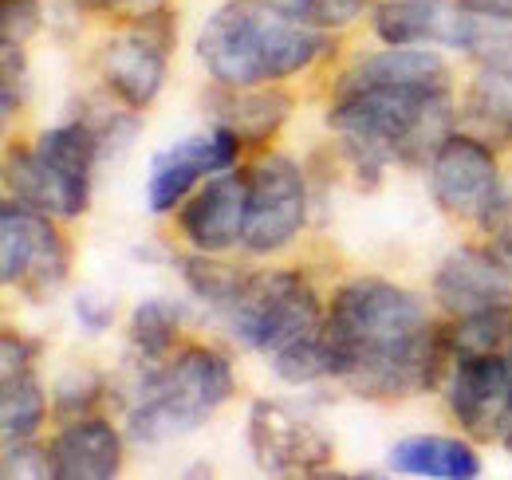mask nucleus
<instances>
[{"label":"nucleus","mask_w":512,"mask_h":480,"mask_svg":"<svg viewBox=\"0 0 512 480\" xmlns=\"http://www.w3.org/2000/svg\"><path fill=\"white\" fill-rule=\"evenodd\" d=\"M371 24H375V36L394 48L442 44L469 56V48L485 32V12L469 8L465 0H383L375 4Z\"/></svg>","instance_id":"4468645a"},{"label":"nucleus","mask_w":512,"mask_h":480,"mask_svg":"<svg viewBox=\"0 0 512 480\" xmlns=\"http://www.w3.org/2000/svg\"><path fill=\"white\" fill-rule=\"evenodd\" d=\"M170 48H174V16L170 8L134 20L130 32L111 36L99 56V79L103 87L127 107V111H142L158 99L162 83H166V63H170Z\"/></svg>","instance_id":"6e6552de"},{"label":"nucleus","mask_w":512,"mask_h":480,"mask_svg":"<svg viewBox=\"0 0 512 480\" xmlns=\"http://www.w3.org/2000/svg\"><path fill=\"white\" fill-rule=\"evenodd\" d=\"M327 126L343 134L359 178L379 181L394 162L414 166L434 158V150L453 134V95L449 87H335Z\"/></svg>","instance_id":"f03ea898"},{"label":"nucleus","mask_w":512,"mask_h":480,"mask_svg":"<svg viewBox=\"0 0 512 480\" xmlns=\"http://www.w3.org/2000/svg\"><path fill=\"white\" fill-rule=\"evenodd\" d=\"M335 52V40L260 0H225L197 32V60L217 87H268Z\"/></svg>","instance_id":"7ed1b4c3"},{"label":"nucleus","mask_w":512,"mask_h":480,"mask_svg":"<svg viewBox=\"0 0 512 480\" xmlns=\"http://www.w3.org/2000/svg\"><path fill=\"white\" fill-rule=\"evenodd\" d=\"M323 335L339 355V382L367 402H398L438 390L453 351L422 296L383 276L347 280L323 315Z\"/></svg>","instance_id":"f257e3e1"},{"label":"nucleus","mask_w":512,"mask_h":480,"mask_svg":"<svg viewBox=\"0 0 512 480\" xmlns=\"http://www.w3.org/2000/svg\"><path fill=\"white\" fill-rule=\"evenodd\" d=\"M241 134L225 122L209 126V134H190L150 158V178H146V205L154 217H166L186 201L197 181L225 174L241 158Z\"/></svg>","instance_id":"ddd939ff"},{"label":"nucleus","mask_w":512,"mask_h":480,"mask_svg":"<svg viewBox=\"0 0 512 480\" xmlns=\"http://www.w3.org/2000/svg\"><path fill=\"white\" fill-rule=\"evenodd\" d=\"M430 197L449 221H485L501 197V166L477 134H449L430 158Z\"/></svg>","instance_id":"9d476101"},{"label":"nucleus","mask_w":512,"mask_h":480,"mask_svg":"<svg viewBox=\"0 0 512 480\" xmlns=\"http://www.w3.org/2000/svg\"><path fill=\"white\" fill-rule=\"evenodd\" d=\"M367 12V0H316L312 8V24L323 32H339L347 24H355Z\"/></svg>","instance_id":"2f4dec72"},{"label":"nucleus","mask_w":512,"mask_h":480,"mask_svg":"<svg viewBox=\"0 0 512 480\" xmlns=\"http://www.w3.org/2000/svg\"><path fill=\"white\" fill-rule=\"evenodd\" d=\"M4 477L8 480H56L52 477V453L48 445H36V441H16V445H4V461H0Z\"/></svg>","instance_id":"cd10ccee"},{"label":"nucleus","mask_w":512,"mask_h":480,"mask_svg":"<svg viewBox=\"0 0 512 480\" xmlns=\"http://www.w3.org/2000/svg\"><path fill=\"white\" fill-rule=\"evenodd\" d=\"M178 268H182V280H186V288H190L193 296L205 303V307H217V311H229L237 303V296H241L245 280H249L237 264L221 260V252L182 256Z\"/></svg>","instance_id":"4be33fe9"},{"label":"nucleus","mask_w":512,"mask_h":480,"mask_svg":"<svg viewBox=\"0 0 512 480\" xmlns=\"http://www.w3.org/2000/svg\"><path fill=\"white\" fill-rule=\"evenodd\" d=\"M40 181H44V213L75 221L91 209V178L103 158V138L95 122L71 119L60 126H48L32 142Z\"/></svg>","instance_id":"1a4fd4ad"},{"label":"nucleus","mask_w":512,"mask_h":480,"mask_svg":"<svg viewBox=\"0 0 512 480\" xmlns=\"http://www.w3.org/2000/svg\"><path fill=\"white\" fill-rule=\"evenodd\" d=\"M249 449L268 477H316L335 461L331 437L288 402L256 398L249 410Z\"/></svg>","instance_id":"f8f14e48"},{"label":"nucleus","mask_w":512,"mask_h":480,"mask_svg":"<svg viewBox=\"0 0 512 480\" xmlns=\"http://www.w3.org/2000/svg\"><path fill=\"white\" fill-rule=\"evenodd\" d=\"M36 343L16 335V331H4L0 335V382H16L24 374H32V362H36Z\"/></svg>","instance_id":"c756f323"},{"label":"nucleus","mask_w":512,"mask_h":480,"mask_svg":"<svg viewBox=\"0 0 512 480\" xmlns=\"http://www.w3.org/2000/svg\"><path fill=\"white\" fill-rule=\"evenodd\" d=\"M40 28H44L40 0H0V40L28 44Z\"/></svg>","instance_id":"c85d7f7f"},{"label":"nucleus","mask_w":512,"mask_h":480,"mask_svg":"<svg viewBox=\"0 0 512 480\" xmlns=\"http://www.w3.org/2000/svg\"><path fill=\"white\" fill-rule=\"evenodd\" d=\"M44 418H48V394L32 374H24L16 382H0V437H4V445L32 441L40 433Z\"/></svg>","instance_id":"b1692460"},{"label":"nucleus","mask_w":512,"mask_h":480,"mask_svg":"<svg viewBox=\"0 0 512 480\" xmlns=\"http://www.w3.org/2000/svg\"><path fill=\"white\" fill-rule=\"evenodd\" d=\"M292 107L296 103L288 91H253V87H221V95L213 99L217 122L233 126L249 146L268 142L288 122Z\"/></svg>","instance_id":"aec40b11"},{"label":"nucleus","mask_w":512,"mask_h":480,"mask_svg":"<svg viewBox=\"0 0 512 480\" xmlns=\"http://www.w3.org/2000/svg\"><path fill=\"white\" fill-rule=\"evenodd\" d=\"M237 390L233 362L213 347H182L174 359L150 366L127 410V437L162 445L213 418Z\"/></svg>","instance_id":"20e7f679"},{"label":"nucleus","mask_w":512,"mask_h":480,"mask_svg":"<svg viewBox=\"0 0 512 480\" xmlns=\"http://www.w3.org/2000/svg\"><path fill=\"white\" fill-rule=\"evenodd\" d=\"M449 418L477 441H505L512 429V351L453 355L446 378Z\"/></svg>","instance_id":"9b49d317"},{"label":"nucleus","mask_w":512,"mask_h":480,"mask_svg":"<svg viewBox=\"0 0 512 480\" xmlns=\"http://www.w3.org/2000/svg\"><path fill=\"white\" fill-rule=\"evenodd\" d=\"M75 4L87 8V12H99V16H123L130 24L170 8V0H75Z\"/></svg>","instance_id":"473e14b6"},{"label":"nucleus","mask_w":512,"mask_h":480,"mask_svg":"<svg viewBox=\"0 0 512 480\" xmlns=\"http://www.w3.org/2000/svg\"><path fill=\"white\" fill-rule=\"evenodd\" d=\"M249 181V217L245 240L253 256H272L288 248L308 225V178L288 154H260L245 170Z\"/></svg>","instance_id":"0eeeda50"},{"label":"nucleus","mask_w":512,"mask_h":480,"mask_svg":"<svg viewBox=\"0 0 512 480\" xmlns=\"http://www.w3.org/2000/svg\"><path fill=\"white\" fill-rule=\"evenodd\" d=\"M249 217V181L245 174H213L209 185H197L178 209V229L197 252H229L245 240Z\"/></svg>","instance_id":"dca6fc26"},{"label":"nucleus","mask_w":512,"mask_h":480,"mask_svg":"<svg viewBox=\"0 0 512 480\" xmlns=\"http://www.w3.org/2000/svg\"><path fill=\"white\" fill-rule=\"evenodd\" d=\"M260 4L272 8V12H280V16L304 20V24H312V8H316V0H260Z\"/></svg>","instance_id":"72a5a7b5"},{"label":"nucleus","mask_w":512,"mask_h":480,"mask_svg":"<svg viewBox=\"0 0 512 480\" xmlns=\"http://www.w3.org/2000/svg\"><path fill=\"white\" fill-rule=\"evenodd\" d=\"M103 398V374L95 366L64 370L52 386V414L56 418H87Z\"/></svg>","instance_id":"bb28decb"},{"label":"nucleus","mask_w":512,"mask_h":480,"mask_svg":"<svg viewBox=\"0 0 512 480\" xmlns=\"http://www.w3.org/2000/svg\"><path fill=\"white\" fill-rule=\"evenodd\" d=\"M469 115L485 126L512 130V71L501 67H477L473 91H469Z\"/></svg>","instance_id":"a878e982"},{"label":"nucleus","mask_w":512,"mask_h":480,"mask_svg":"<svg viewBox=\"0 0 512 480\" xmlns=\"http://www.w3.org/2000/svg\"><path fill=\"white\" fill-rule=\"evenodd\" d=\"M71 252L52 213L4 197L0 205V280L32 303H48L64 288Z\"/></svg>","instance_id":"423d86ee"},{"label":"nucleus","mask_w":512,"mask_h":480,"mask_svg":"<svg viewBox=\"0 0 512 480\" xmlns=\"http://www.w3.org/2000/svg\"><path fill=\"white\" fill-rule=\"evenodd\" d=\"M363 83H390V87H449V67L438 52L410 44V48H394L386 44L383 52L359 56L351 63L335 87H363Z\"/></svg>","instance_id":"a211bd4d"},{"label":"nucleus","mask_w":512,"mask_h":480,"mask_svg":"<svg viewBox=\"0 0 512 480\" xmlns=\"http://www.w3.org/2000/svg\"><path fill=\"white\" fill-rule=\"evenodd\" d=\"M434 303L449 319L512 303V268L493 244H457L434 272Z\"/></svg>","instance_id":"2eb2a0df"},{"label":"nucleus","mask_w":512,"mask_h":480,"mask_svg":"<svg viewBox=\"0 0 512 480\" xmlns=\"http://www.w3.org/2000/svg\"><path fill=\"white\" fill-rule=\"evenodd\" d=\"M390 469H398L406 477L473 480L481 477V457L473 445H465L457 437L422 433V437H406L390 449Z\"/></svg>","instance_id":"6ab92c4d"},{"label":"nucleus","mask_w":512,"mask_h":480,"mask_svg":"<svg viewBox=\"0 0 512 480\" xmlns=\"http://www.w3.org/2000/svg\"><path fill=\"white\" fill-rule=\"evenodd\" d=\"M237 343H245L256 355H276L288 343L320 331L323 303L304 272L296 268H268L253 272L241 288L237 303L225 311Z\"/></svg>","instance_id":"39448f33"},{"label":"nucleus","mask_w":512,"mask_h":480,"mask_svg":"<svg viewBox=\"0 0 512 480\" xmlns=\"http://www.w3.org/2000/svg\"><path fill=\"white\" fill-rule=\"evenodd\" d=\"M272 374L288 386H312V382H323V378H335L339 382V355L331 347V339L320 331L288 343L284 351L272 355Z\"/></svg>","instance_id":"5701e85b"},{"label":"nucleus","mask_w":512,"mask_h":480,"mask_svg":"<svg viewBox=\"0 0 512 480\" xmlns=\"http://www.w3.org/2000/svg\"><path fill=\"white\" fill-rule=\"evenodd\" d=\"M56 480H115L123 473V433L103 418H75L52 441Z\"/></svg>","instance_id":"f3484780"},{"label":"nucleus","mask_w":512,"mask_h":480,"mask_svg":"<svg viewBox=\"0 0 512 480\" xmlns=\"http://www.w3.org/2000/svg\"><path fill=\"white\" fill-rule=\"evenodd\" d=\"M115 315H119V303L115 296H103V292H83V296H75V319H79V327L83 331H107V327H115Z\"/></svg>","instance_id":"7c9ffc66"},{"label":"nucleus","mask_w":512,"mask_h":480,"mask_svg":"<svg viewBox=\"0 0 512 480\" xmlns=\"http://www.w3.org/2000/svg\"><path fill=\"white\" fill-rule=\"evenodd\" d=\"M182 319L186 315L174 300H142L130 311V351L142 359V366H162L178 355Z\"/></svg>","instance_id":"412c9836"},{"label":"nucleus","mask_w":512,"mask_h":480,"mask_svg":"<svg viewBox=\"0 0 512 480\" xmlns=\"http://www.w3.org/2000/svg\"><path fill=\"white\" fill-rule=\"evenodd\" d=\"M446 335L453 355H497V351H512V303L477 311V315L449 319Z\"/></svg>","instance_id":"393cba45"}]
</instances>
